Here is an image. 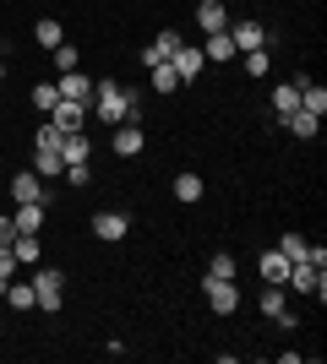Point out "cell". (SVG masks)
Listing matches in <instances>:
<instances>
[{
	"label": "cell",
	"mask_w": 327,
	"mask_h": 364,
	"mask_svg": "<svg viewBox=\"0 0 327 364\" xmlns=\"http://www.w3.org/2000/svg\"><path fill=\"white\" fill-rule=\"evenodd\" d=\"M284 289L327 299V267H311V261H289V277H284Z\"/></svg>",
	"instance_id": "1"
},
{
	"label": "cell",
	"mask_w": 327,
	"mask_h": 364,
	"mask_svg": "<svg viewBox=\"0 0 327 364\" xmlns=\"http://www.w3.org/2000/svg\"><path fill=\"white\" fill-rule=\"evenodd\" d=\"M33 299H38V310H61V299H66L61 267H38V272H33Z\"/></svg>",
	"instance_id": "2"
},
{
	"label": "cell",
	"mask_w": 327,
	"mask_h": 364,
	"mask_svg": "<svg viewBox=\"0 0 327 364\" xmlns=\"http://www.w3.org/2000/svg\"><path fill=\"white\" fill-rule=\"evenodd\" d=\"M170 71L180 76V87H191V82H197V76L207 71V55H202V44H180L170 55Z\"/></svg>",
	"instance_id": "3"
},
{
	"label": "cell",
	"mask_w": 327,
	"mask_h": 364,
	"mask_svg": "<svg viewBox=\"0 0 327 364\" xmlns=\"http://www.w3.org/2000/svg\"><path fill=\"white\" fill-rule=\"evenodd\" d=\"M202 294L213 304L218 316H234L240 310V289H234V277H202Z\"/></svg>",
	"instance_id": "4"
},
{
	"label": "cell",
	"mask_w": 327,
	"mask_h": 364,
	"mask_svg": "<svg viewBox=\"0 0 327 364\" xmlns=\"http://www.w3.org/2000/svg\"><path fill=\"white\" fill-rule=\"evenodd\" d=\"M229 38H234V55H251V49H267V28L256 22V16H246V22H234V28H229Z\"/></svg>",
	"instance_id": "5"
},
{
	"label": "cell",
	"mask_w": 327,
	"mask_h": 364,
	"mask_svg": "<svg viewBox=\"0 0 327 364\" xmlns=\"http://www.w3.org/2000/svg\"><path fill=\"white\" fill-rule=\"evenodd\" d=\"M55 87H61L66 104H82V109H88V104H93V87H98V82H88L82 71H61V82H55Z\"/></svg>",
	"instance_id": "6"
},
{
	"label": "cell",
	"mask_w": 327,
	"mask_h": 364,
	"mask_svg": "<svg viewBox=\"0 0 327 364\" xmlns=\"http://www.w3.org/2000/svg\"><path fill=\"white\" fill-rule=\"evenodd\" d=\"M11 223H16V234H38L49 223V201H16Z\"/></svg>",
	"instance_id": "7"
},
{
	"label": "cell",
	"mask_w": 327,
	"mask_h": 364,
	"mask_svg": "<svg viewBox=\"0 0 327 364\" xmlns=\"http://www.w3.org/2000/svg\"><path fill=\"white\" fill-rule=\"evenodd\" d=\"M256 304H262V316H267V321H279V326H295V310H289V299H284L279 283H267Z\"/></svg>",
	"instance_id": "8"
},
{
	"label": "cell",
	"mask_w": 327,
	"mask_h": 364,
	"mask_svg": "<svg viewBox=\"0 0 327 364\" xmlns=\"http://www.w3.org/2000/svg\"><path fill=\"white\" fill-rule=\"evenodd\" d=\"M180 44H186V38H180V33H175V28H164V33H158V38H153V44L142 49V65H170V55H175V49H180Z\"/></svg>",
	"instance_id": "9"
},
{
	"label": "cell",
	"mask_w": 327,
	"mask_h": 364,
	"mask_svg": "<svg viewBox=\"0 0 327 364\" xmlns=\"http://www.w3.org/2000/svg\"><path fill=\"white\" fill-rule=\"evenodd\" d=\"M93 234L115 245V240H125V234H131V218H125V213H98V218H93Z\"/></svg>",
	"instance_id": "10"
},
{
	"label": "cell",
	"mask_w": 327,
	"mask_h": 364,
	"mask_svg": "<svg viewBox=\"0 0 327 364\" xmlns=\"http://www.w3.org/2000/svg\"><path fill=\"white\" fill-rule=\"evenodd\" d=\"M197 22H202V33H224L229 28V6H224V0H202V6H197Z\"/></svg>",
	"instance_id": "11"
},
{
	"label": "cell",
	"mask_w": 327,
	"mask_h": 364,
	"mask_svg": "<svg viewBox=\"0 0 327 364\" xmlns=\"http://www.w3.org/2000/svg\"><path fill=\"white\" fill-rule=\"evenodd\" d=\"M300 82H306V76H295V82L273 87V120H284V114H295V109H300Z\"/></svg>",
	"instance_id": "12"
},
{
	"label": "cell",
	"mask_w": 327,
	"mask_h": 364,
	"mask_svg": "<svg viewBox=\"0 0 327 364\" xmlns=\"http://www.w3.org/2000/svg\"><path fill=\"white\" fill-rule=\"evenodd\" d=\"M82 120H88V109H82V104H66V98H61V104L49 109V125H55V131H82Z\"/></svg>",
	"instance_id": "13"
},
{
	"label": "cell",
	"mask_w": 327,
	"mask_h": 364,
	"mask_svg": "<svg viewBox=\"0 0 327 364\" xmlns=\"http://www.w3.org/2000/svg\"><path fill=\"white\" fill-rule=\"evenodd\" d=\"M142 141H147V131H142V125H115V152H120V158H137L142 152Z\"/></svg>",
	"instance_id": "14"
},
{
	"label": "cell",
	"mask_w": 327,
	"mask_h": 364,
	"mask_svg": "<svg viewBox=\"0 0 327 364\" xmlns=\"http://www.w3.org/2000/svg\"><path fill=\"white\" fill-rule=\"evenodd\" d=\"M256 272H262V283H279V289H284V277H289V256H284V250H262Z\"/></svg>",
	"instance_id": "15"
},
{
	"label": "cell",
	"mask_w": 327,
	"mask_h": 364,
	"mask_svg": "<svg viewBox=\"0 0 327 364\" xmlns=\"http://www.w3.org/2000/svg\"><path fill=\"white\" fill-rule=\"evenodd\" d=\"M202 55H207V65H224V60H229V55H234L229 28H224V33H207V38H202Z\"/></svg>",
	"instance_id": "16"
},
{
	"label": "cell",
	"mask_w": 327,
	"mask_h": 364,
	"mask_svg": "<svg viewBox=\"0 0 327 364\" xmlns=\"http://www.w3.org/2000/svg\"><path fill=\"white\" fill-rule=\"evenodd\" d=\"M11 201H44V180L38 174H11Z\"/></svg>",
	"instance_id": "17"
},
{
	"label": "cell",
	"mask_w": 327,
	"mask_h": 364,
	"mask_svg": "<svg viewBox=\"0 0 327 364\" xmlns=\"http://www.w3.org/2000/svg\"><path fill=\"white\" fill-rule=\"evenodd\" d=\"M33 174H38V180H55V174H66L61 152H55V147H33Z\"/></svg>",
	"instance_id": "18"
},
{
	"label": "cell",
	"mask_w": 327,
	"mask_h": 364,
	"mask_svg": "<svg viewBox=\"0 0 327 364\" xmlns=\"http://www.w3.org/2000/svg\"><path fill=\"white\" fill-rule=\"evenodd\" d=\"M11 256H16V267L44 261V245H38V234H16V240H11Z\"/></svg>",
	"instance_id": "19"
},
{
	"label": "cell",
	"mask_w": 327,
	"mask_h": 364,
	"mask_svg": "<svg viewBox=\"0 0 327 364\" xmlns=\"http://www.w3.org/2000/svg\"><path fill=\"white\" fill-rule=\"evenodd\" d=\"M300 109H311L316 120H322V114H327V87H316L311 76H306V82H300Z\"/></svg>",
	"instance_id": "20"
},
{
	"label": "cell",
	"mask_w": 327,
	"mask_h": 364,
	"mask_svg": "<svg viewBox=\"0 0 327 364\" xmlns=\"http://www.w3.org/2000/svg\"><path fill=\"white\" fill-rule=\"evenodd\" d=\"M61 164H88V136L82 131H66L61 136Z\"/></svg>",
	"instance_id": "21"
},
{
	"label": "cell",
	"mask_w": 327,
	"mask_h": 364,
	"mask_svg": "<svg viewBox=\"0 0 327 364\" xmlns=\"http://www.w3.org/2000/svg\"><path fill=\"white\" fill-rule=\"evenodd\" d=\"M284 125H289V136H316V131H322V120H316L311 109H295V114H284Z\"/></svg>",
	"instance_id": "22"
},
{
	"label": "cell",
	"mask_w": 327,
	"mask_h": 364,
	"mask_svg": "<svg viewBox=\"0 0 327 364\" xmlns=\"http://www.w3.org/2000/svg\"><path fill=\"white\" fill-rule=\"evenodd\" d=\"M33 38H38V49H55V44H66V28L55 22V16H38V28H33Z\"/></svg>",
	"instance_id": "23"
},
{
	"label": "cell",
	"mask_w": 327,
	"mask_h": 364,
	"mask_svg": "<svg viewBox=\"0 0 327 364\" xmlns=\"http://www.w3.org/2000/svg\"><path fill=\"white\" fill-rule=\"evenodd\" d=\"M202 174H175V201H202Z\"/></svg>",
	"instance_id": "24"
},
{
	"label": "cell",
	"mask_w": 327,
	"mask_h": 364,
	"mask_svg": "<svg viewBox=\"0 0 327 364\" xmlns=\"http://www.w3.org/2000/svg\"><path fill=\"white\" fill-rule=\"evenodd\" d=\"M6 304H11V310H38V299H33V283H6Z\"/></svg>",
	"instance_id": "25"
},
{
	"label": "cell",
	"mask_w": 327,
	"mask_h": 364,
	"mask_svg": "<svg viewBox=\"0 0 327 364\" xmlns=\"http://www.w3.org/2000/svg\"><path fill=\"white\" fill-rule=\"evenodd\" d=\"M55 104H61V87H55V82H38V87H33V109H38V114H49Z\"/></svg>",
	"instance_id": "26"
},
{
	"label": "cell",
	"mask_w": 327,
	"mask_h": 364,
	"mask_svg": "<svg viewBox=\"0 0 327 364\" xmlns=\"http://www.w3.org/2000/svg\"><path fill=\"white\" fill-rule=\"evenodd\" d=\"M147 71H153V92H175L180 87V76H175L170 65H147Z\"/></svg>",
	"instance_id": "27"
},
{
	"label": "cell",
	"mask_w": 327,
	"mask_h": 364,
	"mask_svg": "<svg viewBox=\"0 0 327 364\" xmlns=\"http://www.w3.org/2000/svg\"><path fill=\"white\" fill-rule=\"evenodd\" d=\"M61 136H66V131H55V125H38V131H33V147H55V152H61Z\"/></svg>",
	"instance_id": "28"
},
{
	"label": "cell",
	"mask_w": 327,
	"mask_h": 364,
	"mask_svg": "<svg viewBox=\"0 0 327 364\" xmlns=\"http://www.w3.org/2000/svg\"><path fill=\"white\" fill-rule=\"evenodd\" d=\"M49 55H55V65H61V71H82V60H77V49H71V44H55Z\"/></svg>",
	"instance_id": "29"
},
{
	"label": "cell",
	"mask_w": 327,
	"mask_h": 364,
	"mask_svg": "<svg viewBox=\"0 0 327 364\" xmlns=\"http://www.w3.org/2000/svg\"><path fill=\"white\" fill-rule=\"evenodd\" d=\"M207 277H234V256L229 250H218V256L207 261Z\"/></svg>",
	"instance_id": "30"
},
{
	"label": "cell",
	"mask_w": 327,
	"mask_h": 364,
	"mask_svg": "<svg viewBox=\"0 0 327 364\" xmlns=\"http://www.w3.org/2000/svg\"><path fill=\"white\" fill-rule=\"evenodd\" d=\"M279 250H284L289 261H306V240H300V234H284V240H279Z\"/></svg>",
	"instance_id": "31"
},
{
	"label": "cell",
	"mask_w": 327,
	"mask_h": 364,
	"mask_svg": "<svg viewBox=\"0 0 327 364\" xmlns=\"http://www.w3.org/2000/svg\"><path fill=\"white\" fill-rule=\"evenodd\" d=\"M267 65H273V60H267V49H251V55H246V76H267Z\"/></svg>",
	"instance_id": "32"
},
{
	"label": "cell",
	"mask_w": 327,
	"mask_h": 364,
	"mask_svg": "<svg viewBox=\"0 0 327 364\" xmlns=\"http://www.w3.org/2000/svg\"><path fill=\"white\" fill-rule=\"evenodd\" d=\"M16 272V256H11V245H0V283H11Z\"/></svg>",
	"instance_id": "33"
},
{
	"label": "cell",
	"mask_w": 327,
	"mask_h": 364,
	"mask_svg": "<svg viewBox=\"0 0 327 364\" xmlns=\"http://www.w3.org/2000/svg\"><path fill=\"white\" fill-rule=\"evenodd\" d=\"M66 180H71V185H88V180H93V168H88V164H66Z\"/></svg>",
	"instance_id": "34"
},
{
	"label": "cell",
	"mask_w": 327,
	"mask_h": 364,
	"mask_svg": "<svg viewBox=\"0 0 327 364\" xmlns=\"http://www.w3.org/2000/svg\"><path fill=\"white\" fill-rule=\"evenodd\" d=\"M11 240H16V223L6 218V207H0V245H11Z\"/></svg>",
	"instance_id": "35"
},
{
	"label": "cell",
	"mask_w": 327,
	"mask_h": 364,
	"mask_svg": "<svg viewBox=\"0 0 327 364\" xmlns=\"http://www.w3.org/2000/svg\"><path fill=\"white\" fill-rule=\"evenodd\" d=\"M0 82H6V65H0Z\"/></svg>",
	"instance_id": "36"
},
{
	"label": "cell",
	"mask_w": 327,
	"mask_h": 364,
	"mask_svg": "<svg viewBox=\"0 0 327 364\" xmlns=\"http://www.w3.org/2000/svg\"><path fill=\"white\" fill-rule=\"evenodd\" d=\"M0 207H6V196H0Z\"/></svg>",
	"instance_id": "37"
}]
</instances>
